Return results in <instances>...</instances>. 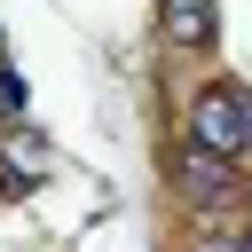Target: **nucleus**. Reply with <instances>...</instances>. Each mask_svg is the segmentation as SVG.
Instances as JSON below:
<instances>
[{
    "instance_id": "nucleus-1",
    "label": "nucleus",
    "mask_w": 252,
    "mask_h": 252,
    "mask_svg": "<svg viewBox=\"0 0 252 252\" xmlns=\"http://www.w3.org/2000/svg\"><path fill=\"white\" fill-rule=\"evenodd\" d=\"M189 142L213 150V158H244L252 150V94L244 87H205L197 110H189Z\"/></svg>"
},
{
    "instance_id": "nucleus-2",
    "label": "nucleus",
    "mask_w": 252,
    "mask_h": 252,
    "mask_svg": "<svg viewBox=\"0 0 252 252\" xmlns=\"http://www.w3.org/2000/svg\"><path fill=\"white\" fill-rule=\"evenodd\" d=\"M173 173H181V181H189V189H197L205 205H220V197L236 189V165H228V158H213V150H197V142H189V150L173 158Z\"/></svg>"
},
{
    "instance_id": "nucleus-3",
    "label": "nucleus",
    "mask_w": 252,
    "mask_h": 252,
    "mask_svg": "<svg viewBox=\"0 0 252 252\" xmlns=\"http://www.w3.org/2000/svg\"><path fill=\"white\" fill-rule=\"evenodd\" d=\"M158 24L173 47H205L213 39V0H158Z\"/></svg>"
},
{
    "instance_id": "nucleus-4",
    "label": "nucleus",
    "mask_w": 252,
    "mask_h": 252,
    "mask_svg": "<svg viewBox=\"0 0 252 252\" xmlns=\"http://www.w3.org/2000/svg\"><path fill=\"white\" fill-rule=\"evenodd\" d=\"M0 110H24V79H8V71H0Z\"/></svg>"
},
{
    "instance_id": "nucleus-5",
    "label": "nucleus",
    "mask_w": 252,
    "mask_h": 252,
    "mask_svg": "<svg viewBox=\"0 0 252 252\" xmlns=\"http://www.w3.org/2000/svg\"><path fill=\"white\" fill-rule=\"evenodd\" d=\"M236 252H252V228H244V244H236Z\"/></svg>"
},
{
    "instance_id": "nucleus-6",
    "label": "nucleus",
    "mask_w": 252,
    "mask_h": 252,
    "mask_svg": "<svg viewBox=\"0 0 252 252\" xmlns=\"http://www.w3.org/2000/svg\"><path fill=\"white\" fill-rule=\"evenodd\" d=\"M205 252H228V244H205Z\"/></svg>"
}]
</instances>
